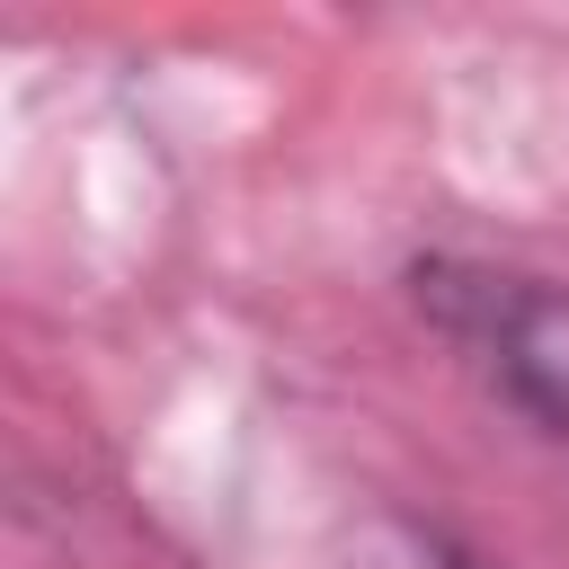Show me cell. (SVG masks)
Listing matches in <instances>:
<instances>
[{
    "label": "cell",
    "instance_id": "1",
    "mask_svg": "<svg viewBox=\"0 0 569 569\" xmlns=\"http://www.w3.org/2000/svg\"><path fill=\"white\" fill-rule=\"evenodd\" d=\"M418 302L489 373V391L507 409H525L542 436L569 445V284H533V276L427 258L418 267Z\"/></svg>",
    "mask_w": 569,
    "mask_h": 569
},
{
    "label": "cell",
    "instance_id": "2",
    "mask_svg": "<svg viewBox=\"0 0 569 569\" xmlns=\"http://www.w3.org/2000/svg\"><path fill=\"white\" fill-rule=\"evenodd\" d=\"M320 569H498L480 560L462 533H445L436 516H409V507H365L329 533Z\"/></svg>",
    "mask_w": 569,
    "mask_h": 569
}]
</instances>
